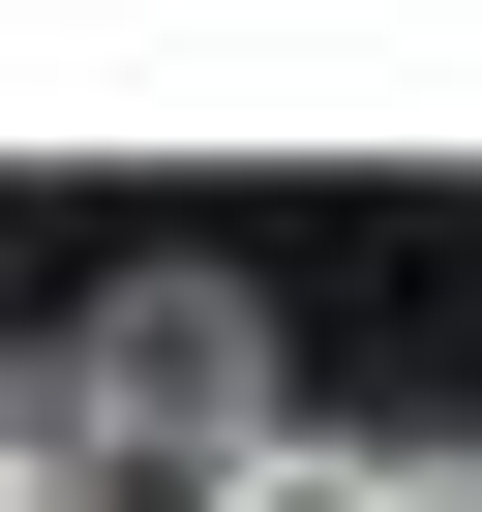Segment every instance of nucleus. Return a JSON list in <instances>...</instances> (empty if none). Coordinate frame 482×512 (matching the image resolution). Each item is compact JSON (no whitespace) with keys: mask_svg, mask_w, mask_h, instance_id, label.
<instances>
[{"mask_svg":"<svg viewBox=\"0 0 482 512\" xmlns=\"http://www.w3.org/2000/svg\"><path fill=\"white\" fill-rule=\"evenodd\" d=\"M61 362V422H91V482L121 512H181V482H241V452H272V302H241V272H121L91 332H31Z\"/></svg>","mask_w":482,"mask_h":512,"instance_id":"1","label":"nucleus"},{"mask_svg":"<svg viewBox=\"0 0 482 512\" xmlns=\"http://www.w3.org/2000/svg\"><path fill=\"white\" fill-rule=\"evenodd\" d=\"M0 512H121V482H91V422H61V362H0Z\"/></svg>","mask_w":482,"mask_h":512,"instance_id":"2","label":"nucleus"},{"mask_svg":"<svg viewBox=\"0 0 482 512\" xmlns=\"http://www.w3.org/2000/svg\"><path fill=\"white\" fill-rule=\"evenodd\" d=\"M181 512H362V452H302V422H272V452H241V482H181Z\"/></svg>","mask_w":482,"mask_h":512,"instance_id":"3","label":"nucleus"}]
</instances>
